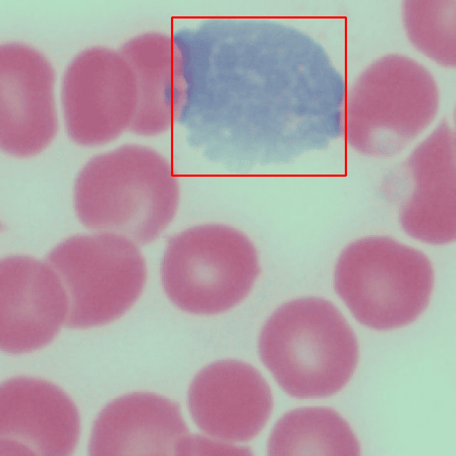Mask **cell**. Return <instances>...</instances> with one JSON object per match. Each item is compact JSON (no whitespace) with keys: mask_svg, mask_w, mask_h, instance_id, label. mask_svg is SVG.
<instances>
[{"mask_svg":"<svg viewBox=\"0 0 456 456\" xmlns=\"http://www.w3.org/2000/svg\"><path fill=\"white\" fill-rule=\"evenodd\" d=\"M269 455H359V442L347 421L326 407L300 408L286 413L268 438Z\"/></svg>","mask_w":456,"mask_h":456,"instance_id":"obj_16","label":"cell"},{"mask_svg":"<svg viewBox=\"0 0 456 456\" xmlns=\"http://www.w3.org/2000/svg\"><path fill=\"white\" fill-rule=\"evenodd\" d=\"M47 261L66 290V325L73 328L118 319L139 298L146 281L145 261L138 244L114 233L68 238L51 251Z\"/></svg>","mask_w":456,"mask_h":456,"instance_id":"obj_6","label":"cell"},{"mask_svg":"<svg viewBox=\"0 0 456 456\" xmlns=\"http://www.w3.org/2000/svg\"><path fill=\"white\" fill-rule=\"evenodd\" d=\"M120 53L135 78L137 105L129 130L155 135L180 120L186 95L182 56L172 36L147 32L124 43Z\"/></svg>","mask_w":456,"mask_h":456,"instance_id":"obj_15","label":"cell"},{"mask_svg":"<svg viewBox=\"0 0 456 456\" xmlns=\"http://www.w3.org/2000/svg\"><path fill=\"white\" fill-rule=\"evenodd\" d=\"M187 434L177 443L175 455H251L248 447L236 445L208 435Z\"/></svg>","mask_w":456,"mask_h":456,"instance_id":"obj_17","label":"cell"},{"mask_svg":"<svg viewBox=\"0 0 456 456\" xmlns=\"http://www.w3.org/2000/svg\"><path fill=\"white\" fill-rule=\"evenodd\" d=\"M81 433L78 410L56 385L19 376L0 387V456H68Z\"/></svg>","mask_w":456,"mask_h":456,"instance_id":"obj_10","label":"cell"},{"mask_svg":"<svg viewBox=\"0 0 456 456\" xmlns=\"http://www.w3.org/2000/svg\"><path fill=\"white\" fill-rule=\"evenodd\" d=\"M55 72L38 50L9 41L0 46V145L6 153L30 157L58 130Z\"/></svg>","mask_w":456,"mask_h":456,"instance_id":"obj_9","label":"cell"},{"mask_svg":"<svg viewBox=\"0 0 456 456\" xmlns=\"http://www.w3.org/2000/svg\"><path fill=\"white\" fill-rule=\"evenodd\" d=\"M434 283L422 252L388 237L357 239L336 262L335 289L356 320L379 331L411 323L424 311Z\"/></svg>","mask_w":456,"mask_h":456,"instance_id":"obj_4","label":"cell"},{"mask_svg":"<svg viewBox=\"0 0 456 456\" xmlns=\"http://www.w3.org/2000/svg\"><path fill=\"white\" fill-rule=\"evenodd\" d=\"M187 406L194 423L206 435L228 442L255 437L273 408L269 385L250 364L233 359L213 362L192 379Z\"/></svg>","mask_w":456,"mask_h":456,"instance_id":"obj_12","label":"cell"},{"mask_svg":"<svg viewBox=\"0 0 456 456\" xmlns=\"http://www.w3.org/2000/svg\"><path fill=\"white\" fill-rule=\"evenodd\" d=\"M69 314L63 284L48 264L26 256L0 263V348L10 354L51 343Z\"/></svg>","mask_w":456,"mask_h":456,"instance_id":"obj_11","label":"cell"},{"mask_svg":"<svg viewBox=\"0 0 456 456\" xmlns=\"http://www.w3.org/2000/svg\"><path fill=\"white\" fill-rule=\"evenodd\" d=\"M455 132L446 122L424 140L406 162L411 191L403 202L400 222L411 237L442 245L456 237Z\"/></svg>","mask_w":456,"mask_h":456,"instance_id":"obj_13","label":"cell"},{"mask_svg":"<svg viewBox=\"0 0 456 456\" xmlns=\"http://www.w3.org/2000/svg\"><path fill=\"white\" fill-rule=\"evenodd\" d=\"M420 68V67H419ZM418 71V70H417ZM423 68L415 78L403 75L388 84L371 86L361 76L343 108V133L351 147L365 155L384 157L405 148L432 121L438 93Z\"/></svg>","mask_w":456,"mask_h":456,"instance_id":"obj_8","label":"cell"},{"mask_svg":"<svg viewBox=\"0 0 456 456\" xmlns=\"http://www.w3.org/2000/svg\"><path fill=\"white\" fill-rule=\"evenodd\" d=\"M188 433L176 403L154 393L134 392L100 411L88 450L91 456L175 455L177 443Z\"/></svg>","mask_w":456,"mask_h":456,"instance_id":"obj_14","label":"cell"},{"mask_svg":"<svg viewBox=\"0 0 456 456\" xmlns=\"http://www.w3.org/2000/svg\"><path fill=\"white\" fill-rule=\"evenodd\" d=\"M259 273L256 249L242 232L220 224L187 229L171 237L161 276L170 301L188 313L217 314L249 294Z\"/></svg>","mask_w":456,"mask_h":456,"instance_id":"obj_5","label":"cell"},{"mask_svg":"<svg viewBox=\"0 0 456 456\" xmlns=\"http://www.w3.org/2000/svg\"><path fill=\"white\" fill-rule=\"evenodd\" d=\"M181 115L195 143L224 161L287 163L343 132L345 81L303 31L254 19H210L180 41Z\"/></svg>","mask_w":456,"mask_h":456,"instance_id":"obj_1","label":"cell"},{"mask_svg":"<svg viewBox=\"0 0 456 456\" xmlns=\"http://www.w3.org/2000/svg\"><path fill=\"white\" fill-rule=\"evenodd\" d=\"M263 364L281 388L300 399L332 395L352 377L358 360L353 329L330 301L291 300L267 319L259 337Z\"/></svg>","mask_w":456,"mask_h":456,"instance_id":"obj_3","label":"cell"},{"mask_svg":"<svg viewBox=\"0 0 456 456\" xmlns=\"http://www.w3.org/2000/svg\"><path fill=\"white\" fill-rule=\"evenodd\" d=\"M180 184L157 151L126 144L91 158L78 175L74 206L81 222L138 245L155 240L177 212Z\"/></svg>","mask_w":456,"mask_h":456,"instance_id":"obj_2","label":"cell"},{"mask_svg":"<svg viewBox=\"0 0 456 456\" xmlns=\"http://www.w3.org/2000/svg\"><path fill=\"white\" fill-rule=\"evenodd\" d=\"M66 128L78 144L108 143L129 129L137 105L134 73L120 51L94 46L69 63L62 81Z\"/></svg>","mask_w":456,"mask_h":456,"instance_id":"obj_7","label":"cell"}]
</instances>
